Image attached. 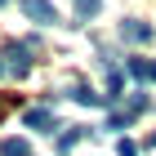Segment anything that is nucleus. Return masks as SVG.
Returning a JSON list of instances; mask_svg holds the SVG:
<instances>
[{
  "label": "nucleus",
  "mask_w": 156,
  "mask_h": 156,
  "mask_svg": "<svg viewBox=\"0 0 156 156\" xmlns=\"http://www.w3.org/2000/svg\"><path fill=\"white\" fill-rule=\"evenodd\" d=\"M5 72L18 76V80L31 72V45H27V40H13V45L5 49Z\"/></svg>",
  "instance_id": "1"
},
{
  "label": "nucleus",
  "mask_w": 156,
  "mask_h": 156,
  "mask_svg": "<svg viewBox=\"0 0 156 156\" xmlns=\"http://www.w3.org/2000/svg\"><path fill=\"white\" fill-rule=\"evenodd\" d=\"M23 5V13L31 18V23H40V27H49V23H58V9L49 5V0H18Z\"/></svg>",
  "instance_id": "2"
},
{
  "label": "nucleus",
  "mask_w": 156,
  "mask_h": 156,
  "mask_svg": "<svg viewBox=\"0 0 156 156\" xmlns=\"http://www.w3.org/2000/svg\"><path fill=\"white\" fill-rule=\"evenodd\" d=\"M120 36L129 40V45H147V40H152L156 31H152L147 23H138V18H125V23H120Z\"/></svg>",
  "instance_id": "3"
},
{
  "label": "nucleus",
  "mask_w": 156,
  "mask_h": 156,
  "mask_svg": "<svg viewBox=\"0 0 156 156\" xmlns=\"http://www.w3.org/2000/svg\"><path fill=\"white\" fill-rule=\"evenodd\" d=\"M27 129L49 134V129H58V120H54V112H49V107H31V112H27Z\"/></svg>",
  "instance_id": "4"
},
{
  "label": "nucleus",
  "mask_w": 156,
  "mask_h": 156,
  "mask_svg": "<svg viewBox=\"0 0 156 156\" xmlns=\"http://www.w3.org/2000/svg\"><path fill=\"white\" fill-rule=\"evenodd\" d=\"M72 98H76V103H85V107H107V94H94L89 85H76Z\"/></svg>",
  "instance_id": "5"
},
{
  "label": "nucleus",
  "mask_w": 156,
  "mask_h": 156,
  "mask_svg": "<svg viewBox=\"0 0 156 156\" xmlns=\"http://www.w3.org/2000/svg\"><path fill=\"white\" fill-rule=\"evenodd\" d=\"M80 138H85V125H72L67 134H58V152H72V147L80 143Z\"/></svg>",
  "instance_id": "6"
},
{
  "label": "nucleus",
  "mask_w": 156,
  "mask_h": 156,
  "mask_svg": "<svg viewBox=\"0 0 156 156\" xmlns=\"http://www.w3.org/2000/svg\"><path fill=\"white\" fill-rule=\"evenodd\" d=\"M0 156H31V147H27V138H5Z\"/></svg>",
  "instance_id": "7"
},
{
  "label": "nucleus",
  "mask_w": 156,
  "mask_h": 156,
  "mask_svg": "<svg viewBox=\"0 0 156 156\" xmlns=\"http://www.w3.org/2000/svg\"><path fill=\"white\" fill-rule=\"evenodd\" d=\"M72 5H76V18H94L103 9V0H72Z\"/></svg>",
  "instance_id": "8"
},
{
  "label": "nucleus",
  "mask_w": 156,
  "mask_h": 156,
  "mask_svg": "<svg viewBox=\"0 0 156 156\" xmlns=\"http://www.w3.org/2000/svg\"><path fill=\"white\" fill-rule=\"evenodd\" d=\"M147 67H152L147 58H129V62H125V72H129L134 80H147Z\"/></svg>",
  "instance_id": "9"
},
{
  "label": "nucleus",
  "mask_w": 156,
  "mask_h": 156,
  "mask_svg": "<svg viewBox=\"0 0 156 156\" xmlns=\"http://www.w3.org/2000/svg\"><path fill=\"white\" fill-rule=\"evenodd\" d=\"M129 120H134V112H129V107H120V112H112V116H107V129H125Z\"/></svg>",
  "instance_id": "10"
},
{
  "label": "nucleus",
  "mask_w": 156,
  "mask_h": 156,
  "mask_svg": "<svg viewBox=\"0 0 156 156\" xmlns=\"http://www.w3.org/2000/svg\"><path fill=\"white\" fill-rule=\"evenodd\" d=\"M147 103H152V98H147L143 89H138V94H129V103H125V107H129L134 116H138V112H147Z\"/></svg>",
  "instance_id": "11"
},
{
  "label": "nucleus",
  "mask_w": 156,
  "mask_h": 156,
  "mask_svg": "<svg viewBox=\"0 0 156 156\" xmlns=\"http://www.w3.org/2000/svg\"><path fill=\"white\" fill-rule=\"evenodd\" d=\"M116 156H138V143H134V138H120V143H116Z\"/></svg>",
  "instance_id": "12"
},
{
  "label": "nucleus",
  "mask_w": 156,
  "mask_h": 156,
  "mask_svg": "<svg viewBox=\"0 0 156 156\" xmlns=\"http://www.w3.org/2000/svg\"><path fill=\"white\" fill-rule=\"evenodd\" d=\"M147 80H152V85H156V58H152V67H147Z\"/></svg>",
  "instance_id": "13"
},
{
  "label": "nucleus",
  "mask_w": 156,
  "mask_h": 156,
  "mask_svg": "<svg viewBox=\"0 0 156 156\" xmlns=\"http://www.w3.org/2000/svg\"><path fill=\"white\" fill-rule=\"evenodd\" d=\"M147 143H152V147H156V134H152V138H147Z\"/></svg>",
  "instance_id": "14"
},
{
  "label": "nucleus",
  "mask_w": 156,
  "mask_h": 156,
  "mask_svg": "<svg viewBox=\"0 0 156 156\" xmlns=\"http://www.w3.org/2000/svg\"><path fill=\"white\" fill-rule=\"evenodd\" d=\"M0 76H5V62H0Z\"/></svg>",
  "instance_id": "15"
},
{
  "label": "nucleus",
  "mask_w": 156,
  "mask_h": 156,
  "mask_svg": "<svg viewBox=\"0 0 156 156\" xmlns=\"http://www.w3.org/2000/svg\"><path fill=\"white\" fill-rule=\"evenodd\" d=\"M0 5H5V0H0Z\"/></svg>",
  "instance_id": "16"
}]
</instances>
